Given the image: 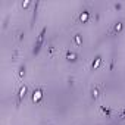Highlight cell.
I'll use <instances>...</instances> for the list:
<instances>
[{
    "label": "cell",
    "instance_id": "obj_1",
    "mask_svg": "<svg viewBox=\"0 0 125 125\" xmlns=\"http://www.w3.org/2000/svg\"><path fill=\"white\" fill-rule=\"evenodd\" d=\"M46 35H47V27L44 25V27L40 28V31L37 34V38H35V43L32 46V54L34 56L40 54V52H41V49H43V46L46 43Z\"/></svg>",
    "mask_w": 125,
    "mask_h": 125
},
{
    "label": "cell",
    "instance_id": "obj_2",
    "mask_svg": "<svg viewBox=\"0 0 125 125\" xmlns=\"http://www.w3.org/2000/svg\"><path fill=\"white\" fill-rule=\"evenodd\" d=\"M28 85L27 84H21L16 90V94H15V107H19L24 102V99L28 96Z\"/></svg>",
    "mask_w": 125,
    "mask_h": 125
},
{
    "label": "cell",
    "instance_id": "obj_3",
    "mask_svg": "<svg viewBox=\"0 0 125 125\" xmlns=\"http://www.w3.org/2000/svg\"><path fill=\"white\" fill-rule=\"evenodd\" d=\"M44 91H46V87L37 85V87L32 90V93H31V102H32V103H40V102L43 100V97H44Z\"/></svg>",
    "mask_w": 125,
    "mask_h": 125
},
{
    "label": "cell",
    "instance_id": "obj_4",
    "mask_svg": "<svg viewBox=\"0 0 125 125\" xmlns=\"http://www.w3.org/2000/svg\"><path fill=\"white\" fill-rule=\"evenodd\" d=\"M91 19V12L88 9H83L81 12H78L77 18H75V22L77 24H85Z\"/></svg>",
    "mask_w": 125,
    "mask_h": 125
},
{
    "label": "cell",
    "instance_id": "obj_5",
    "mask_svg": "<svg viewBox=\"0 0 125 125\" xmlns=\"http://www.w3.org/2000/svg\"><path fill=\"white\" fill-rule=\"evenodd\" d=\"M124 28H125V24H124V21H116L113 25H112V28L109 30V34L110 35H118V34H121L122 31H124Z\"/></svg>",
    "mask_w": 125,
    "mask_h": 125
},
{
    "label": "cell",
    "instance_id": "obj_6",
    "mask_svg": "<svg viewBox=\"0 0 125 125\" xmlns=\"http://www.w3.org/2000/svg\"><path fill=\"white\" fill-rule=\"evenodd\" d=\"M40 6H41V2L32 3V13H31V21H30V27H31V28H34L35 21H37V18H38V9H40Z\"/></svg>",
    "mask_w": 125,
    "mask_h": 125
},
{
    "label": "cell",
    "instance_id": "obj_7",
    "mask_svg": "<svg viewBox=\"0 0 125 125\" xmlns=\"http://www.w3.org/2000/svg\"><path fill=\"white\" fill-rule=\"evenodd\" d=\"M65 59H66V62L75 63V62H78V60H80V54H78V53H75L74 50L66 49V50H65Z\"/></svg>",
    "mask_w": 125,
    "mask_h": 125
},
{
    "label": "cell",
    "instance_id": "obj_8",
    "mask_svg": "<svg viewBox=\"0 0 125 125\" xmlns=\"http://www.w3.org/2000/svg\"><path fill=\"white\" fill-rule=\"evenodd\" d=\"M102 62H103V56H102L100 53L96 54V56L93 57V60H91V63H90V71H96V69H99L100 65H102Z\"/></svg>",
    "mask_w": 125,
    "mask_h": 125
},
{
    "label": "cell",
    "instance_id": "obj_9",
    "mask_svg": "<svg viewBox=\"0 0 125 125\" xmlns=\"http://www.w3.org/2000/svg\"><path fill=\"white\" fill-rule=\"evenodd\" d=\"M16 77L19 81H24L25 77H27V63H21L18 66V71H16Z\"/></svg>",
    "mask_w": 125,
    "mask_h": 125
},
{
    "label": "cell",
    "instance_id": "obj_10",
    "mask_svg": "<svg viewBox=\"0 0 125 125\" xmlns=\"http://www.w3.org/2000/svg\"><path fill=\"white\" fill-rule=\"evenodd\" d=\"M90 96H91V99H93V100H97V99L102 96L100 87H99V85H93V87H91V90H90Z\"/></svg>",
    "mask_w": 125,
    "mask_h": 125
},
{
    "label": "cell",
    "instance_id": "obj_11",
    "mask_svg": "<svg viewBox=\"0 0 125 125\" xmlns=\"http://www.w3.org/2000/svg\"><path fill=\"white\" fill-rule=\"evenodd\" d=\"M72 43H74V46H77V47H81V46L84 44V38H83V35H81L80 32L74 34V37H72Z\"/></svg>",
    "mask_w": 125,
    "mask_h": 125
},
{
    "label": "cell",
    "instance_id": "obj_12",
    "mask_svg": "<svg viewBox=\"0 0 125 125\" xmlns=\"http://www.w3.org/2000/svg\"><path fill=\"white\" fill-rule=\"evenodd\" d=\"M99 109H100V112H102L103 115H106V116H109V118H110L112 113H113V110H112L110 107H107V106H100Z\"/></svg>",
    "mask_w": 125,
    "mask_h": 125
},
{
    "label": "cell",
    "instance_id": "obj_13",
    "mask_svg": "<svg viewBox=\"0 0 125 125\" xmlns=\"http://www.w3.org/2000/svg\"><path fill=\"white\" fill-rule=\"evenodd\" d=\"M24 38H25V32H24V30H18V31H16V40H18L19 43H22Z\"/></svg>",
    "mask_w": 125,
    "mask_h": 125
},
{
    "label": "cell",
    "instance_id": "obj_14",
    "mask_svg": "<svg viewBox=\"0 0 125 125\" xmlns=\"http://www.w3.org/2000/svg\"><path fill=\"white\" fill-rule=\"evenodd\" d=\"M19 49L16 47V49H13V52H12V62H16L18 60V57H19Z\"/></svg>",
    "mask_w": 125,
    "mask_h": 125
},
{
    "label": "cell",
    "instance_id": "obj_15",
    "mask_svg": "<svg viewBox=\"0 0 125 125\" xmlns=\"http://www.w3.org/2000/svg\"><path fill=\"white\" fill-rule=\"evenodd\" d=\"M54 53H56V47H54V44H53V43H50V44H49V56H50V57H53V56H54Z\"/></svg>",
    "mask_w": 125,
    "mask_h": 125
},
{
    "label": "cell",
    "instance_id": "obj_16",
    "mask_svg": "<svg viewBox=\"0 0 125 125\" xmlns=\"http://www.w3.org/2000/svg\"><path fill=\"white\" fill-rule=\"evenodd\" d=\"M9 19H10V15H6L5 19H3V25H2V30H6L8 24H9Z\"/></svg>",
    "mask_w": 125,
    "mask_h": 125
},
{
    "label": "cell",
    "instance_id": "obj_17",
    "mask_svg": "<svg viewBox=\"0 0 125 125\" xmlns=\"http://www.w3.org/2000/svg\"><path fill=\"white\" fill-rule=\"evenodd\" d=\"M116 118H118L119 121H122V119H125V107H124L122 110H119V112H118V115H116Z\"/></svg>",
    "mask_w": 125,
    "mask_h": 125
},
{
    "label": "cell",
    "instance_id": "obj_18",
    "mask_svg": "<svg viewBox=\"0 0 125 125\" xmlns=\"http://www.w3.org/2000/svg\"><path fill=\"white\" fill-rule=\"evenodd\" d=\"M112 8H113L115 10H121V9L124 8V3H119V2H118V3H113V5H112Z\"/></svg>",
    "mask_w": 125,
    "mask_h": 125
},
{
    "label": "cell",
    "instance_id": "obj_19",
    "mask_svg": "<svg viewBox=\"0 0 125 125\" xmlns=\"http://www.w3.org/2000/svg\"><path fill=\"white\" fill-rule=\"evenodd\" d=\"M66 81H68V85H69V87H74V85H75V78H74V77H68Z\"/></svg>",
    "mask_w": 125,
    "mask_h": 125
},
{
    "label": "cell",
    "instance_id": "obj_20",
    "mask_svg": "<svg viewBox=\"0 0 125 125\" xmlns=\"http://www.w3.org/2000/svg\"><path fill=\"white\" fill-rule=\"evenodd\" d=\"M113 68H115V57L112 56L109 60V71H113Z\"/></svg>",
    "mask_w": 125,
    "mask_h": 125
},
{
    "label": "cell",
    "instance_id": "obj_21",
    "mask_svg": "<svg viewBox=\"0 0 125 125\" xmlns=\"http://www.w3.org/2000/svg\"><path fill=\"white\" fill-rule=\"evenodd\" d=\"M31 5H32V3L30 2V0H25V2H22V3H21V6H22L24 9H28V8H30Z\"/></svg>",
    "mask_w": 125,
    "mask_h": 125
},
{
    "label": "cell",
    "instance_id": "obj_22",
    "mask_svg": "<svg viewBox=\"0 0 125 125\" xmlns=\"http://www.w3.org/2000/svg\"><path fill=\"white\" fill-rule=\"evenodd\" d=\"M49 125H52V124H49Z\"/></svg>",
    "mask_w": 125,
    "mask_h": 125
}]
</instances>
